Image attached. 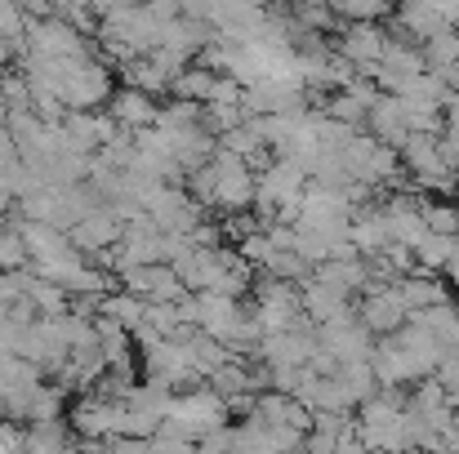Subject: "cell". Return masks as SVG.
I'll return each instance as SVG.
<instances>
[{
  "instance_id": "6da1fadb",
  "label": "cell",
  "mask_w": 459,
  "mask_h": 454,
  "mask_svg": "<svg viewBox=\"0 0 459 454\" xmlns=\"http://www.w3.org/2000/svg\"><path fill=\"white\" fill-rule=\"evenodd\" d=\"M384 49H388V40L379 36V27H366V22H357V27H348V36H343V58H348V63L379 67Z\"/></svg>"
},
{
  "instance_id": "7a4b0ae2",
  "label": "cell",
  "mask_w": 459,
  "mask_h": 454,
  "mask_svg": "<svg viewBox=\"0 0 459 454\" xmlns=\"http://www.w3.org/2000/svg\"><path fill=\"white\" fill-rule=\"evenodd\" d=\"M112 116H117V121H126V125H148L156 112H152V99H148V94H139V90H126V94H117V103H112Z\"/></svg>"
},
{
  "instance_id": "3957f363",
  "label": "cell",
  "mask_w": 459,
  "mask_h": 454,
  "mask_svg": "<svg viewBox=\"0 0 459 454\" xmlns=\"http://www.w3.org/2000/svg\"><path fill=\"white\" fill-rule=\"evenodd\" d=\"M424 218H429V227H433V232H446V236H455L459 232V214L455 210H446V205H437V210H433V205H424Z\"/></svg>"
},
{
  "instance_id": "277c9868",
  "label": "cell",
  "mask_w": 459,
  "mask_h": 454,
  "mask_svg": "<svg viewBox=\"0 0 459 454\" xmlns=\"http://www.w3.org/2000/svg\"><path fill=\"white\" fill-rule=\"evenodd\" d=\"M0 446H27V437L13 433V428H0Z\"/></svg>"
}]
</instances>
